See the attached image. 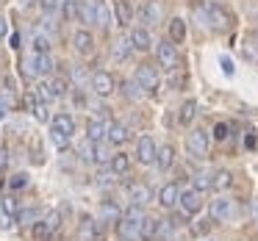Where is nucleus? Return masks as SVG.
<instances>
[{"label": "nucleus", "instance_id": "f257e3e1", "mask_svg": "<svg viewBox=\"0 0 258 241\" xmlns=\"http://www.w3.org/2000/svg\"><path fill=\"white\" fill-rule=\"evenodd\" d=\"M142 222H145L142 205H131L117 222V235L122 241H142Z\"/></svg>", "mask_w": 258, "mask_h": 241}, {"label": "nucleus", "instance_id": "f03ea898", "mask_svg": "<svg viewBox=\"0 0 258 241\" xmlns=\"http://www.w3.org/2000/svg\"><path fill=\"white\" fill-rule=\"evenodd\" d=\"M208 147H211V136H208V130L195 128L189 136H186V150H189L191 158H206Z\"/></svg>", "mask_w": 258, "mask_h": 241}, {"label": "nucleus", "instance_id": "7ed1b4c3", "mask_svg": "<svg viewBox=\"0 0 258 241\" xmlns=\"http://www.w3.org/2000/svg\"><path fill=\"white\" fill-rule=\"evenodd\" d=\"M156 58H158V64H161L164 69H169V72L180 67V53H178V47H175V42H172V39L158 42V47H156Z\"/></svg>", "mask_w": 258, "mask_h": 241}, {"label": "nucleus", "instance_id": "20e7f679", "mask_svg": "<svg viewBox=\"0 0 258 241\" xmlns=\"http://www.w3.org/2000/svg\"><path fill=\"white\" fill-rule=\"evenodd\" d=\"M134 81H136V84H139L145 92H156L158 84H161V78H158V69L153 67V64H139V67H136Z\"/></svg>", "mask_w": 258, "mask_h": 241}, {"label": "nucleus", "instance_id": "39448f33", "mask_svg": "<svg viewBox=\"0 0 258 241\" xmlns=\"http://www.w3.org/2000/svg\"><path fill=\"white\" fill-rule=\"evenodd\" d=\"M81 241H106V224L103 219H84L78 230Z\"/></svg>", "mask_w": 258, "mask_h": 241}, {"label": "nucleus", "instance_id": "423d86ee", "mask_svg": "<svg viewBox=\"0 0 258 241\" xmlns=\"http://www.w3.org/2000/svg\"><path fill=\"white\" fill-rule=\"evenodd\" d=\"M180 213L183 216H195V213H200L203 208V191L197 189H189V191H180Z\"/></svg>", "mask_w": 258, "mask_h": 241}, {"label": "nucleus", "instance_id": "0eeeda50", "mask_svg": "<svg viewBox=\"0 0 258 241\" xmlns=\"http://www.w3.org/2000/svg\"><path fill=\"white\" fill-rule=\"evenodd\" d=\"M139 23L145 25V28L161 23V3H158V0H147V3H142V9H139Z\"/></svg>", "mask_w": 258, "mask_h": 241}, {"label": "nucleus", "instance_id": "6e6552de", "mask_svg": "<svg viewBox=\"0 0 258 241\" xmlns=\"http://www.w3.org/2000/svg\"><path fill=\"white\" fill-rule=\"evenodd\" d=\"M156 155H158L156 141H153L150 136H142L139 144H136V161H139V164H153V161H156Z\"/></svg>", "mask_w": 258, "mask_h": 241}, {"label": "nucleus", "instance_id": "1a4fd4ad", "mask_svg": "<svg viewBox=\"0 0 258 241\" xmlns=\"http://www.w3.org/2000/svg\"><path fill=\"white\" fill-rule=\"evenodd\" d=\"M73 45H75V50H78L81 56H92V53H95V36H92L86 28H81V31L73 34Z\"/></svg>", "mask_w": 258, "mask_h": 241}, {"label": "nucleus", "instance_id": "9d476101", "mask_svg": "<svg viewBox=\"0 0 258 241\" xmlns=\"http://www.w3.org/2000/svg\"><path fill=\"white\" fill-rule=\"evenodd\" d=\"M230 216H233V200L219 197V200L211 202V219L214 222H228Z\"/></svg>", "mask_w": 258, "mask_h": 241}, {"label": "nucleus", "instance_id": "9b49d317", "mask_svg": "<svg viewBox=\"0 0 258 241\" xmlns=\"http://www.w3.org/2000/svg\"><path fill=\"white\" fill-rule=\"evenodd\" d=\"M208 12V23H211V28H217V31H225L230 25V14L225 12L219 3H211V6L206 9Z\"/></svg>", "mask_w": 258, "mask_h": 241}, {"label": "nucleus", "instance_id": "f8f14e48", "mask_svg": "<svg viewBox=\"0 0 258 241\" xmlns=\"http://www.w3.org/2000/svg\"><path fill=\"white\" fill-rule=\"evenodd\" d=\"M92 89H95V95H100V97H108L114 92V78H111V72H95L92 75Z\"/></svg>", "mask_w": 258, "mask_h": 241}, {"label": "nucleus", "instance_id": "ddd939ff", "mask_svg": "<svg viewBox=\"0 0 258 241\" xmlns=\"http://www.w3.org/2000/svg\"><path fill=\"white\" fill-rule=\"evenodd\" d=\"M180 202V189H178V183H167V186H161V191H158V205L161 208H175Z\"/></svg>", "mask_w": 258, "mask_h": 241}, {"label": "nucleus", "instance_id": "4468645a", "mask_svg": "<svg viewBox=\"0 0 258 241\" xmlns=\"http://www.w3.org/2000/svg\"><path fill=\"white\" fill-rule=\"evenodd\" d=\"M86 139L95 141V144H100L103 139H108V122H103V119H89V122H86Z\"/></svg>", "mask_w": 258, "mask_h": 241}, {"label": "nucleus", "instance_id": "2eb2a0df", "mask_svg": "<svg viewBox=\"0 0 258 241\" xmlns=\"http://www.w3.org/2000/svg\"><path fill=\"white\" fill-rule=\"evenodd\" d=\"M128 39H131V45H134V50H139V53H147L153 47V39H150V34H147V28H134L128 34Z\"/></svg>", "mask_w": 258, "mask_h": 241}, {"label": "nucleus", "instance_id": "dca6fc26", "mask_svg": "<svg viewBox=\"0 0 258 241\" xmlns=\"http://www.w3.org/2000/svg\"><path fill=\"white\" fill-rule=\"evenodd\" d=\"M128 194H131V205H142V208H145L147 202L153 200L150 186H145V183H134V186L128 189Z\"/></svg>", "mask_w": 258, "mask_h": 241}, {"label": "nucleus", "instance_id": "f3484780", "mask_svg": "<svg viewBox=\"0 0 258 241\" xmlns=\"http://www.w3.org/2000/svg\"><path fill=\"white\" fill-rule=\"evenodd\" d=\"M175 161V147L172 144H161L158 147V155H156V167L161 169V172H167L169 167H172Z\"/></svg>", "mask_w": 258, "mask_h": 241}, {"label": "nucleus", "instance_id": "a211bd4d", "mask_svg": "<svg viewBox=\"0 0 258 241\" xmlns=\"http://www.w3.org/2000/svg\"><path fill=\"white\" fill-rule=\"evenodd\" d=\"M114 14H117V25H131V20H134V9H131L128 0H117L114 3Z\"/></svg>", "mask_w": 258, "mask_h": 241}, {"label": "nucleus", "instance_id": "6ab92c4d", "mask_svg": "<svg viewBox=\"0 0 258 241\" xmlns=\"http://www.w3.org/2000/svg\"><path fill=\"white\" fill-rule=\"evenodd\" d=\"M131 139V133H128V128L125 125H119V122H111L108 125V144H125V141Z\"/></svg>", "mask_w": 258, "mask_h": 241}, {"label": "nucleus", "instance_id": "aec40b11", "mask_svg": "<svg viewBox=\"0 0 258 241\" xmlns=\"http://www.w3.org/2000/svg\"><path fill=\"white\" fill-rule=\"evenodd\" d=\"M95 17H97V25H100V28H111V23H117V20L111 17V9H108L103 0H95Z\"/></svg>", "mask_w": 258, "mask_h": 241}, {"label": "nucleus", "instance_id": "412c9836", "mask_svg": "<svg viewBox=\"0 0 258 241\" xmlns=\"http://www.w3.org/2000/svg\"><path fill=\"white\" fill-rule=\"evenodd\" d=\"M78 23H97L95 17V0H81L78 3Z\"/></svg>", "mask_w": 258, "mask_h": 241}, {"label": "nucleus", "instance_id": "4be33fe9", "mask_svg": "<svg viewBox=\"0 0 258 241\" xmlns=\"http://www.w3.org/2000/svg\"><path fill=\"white\" fill-rule=\"evenodd\" d=\"M131 50H134L131 39H117L111 45V58H114V61H125V58L131 56Z\"/></svg>", "mask_w": 258, "mask_h": 241}, {"label": "nucleus", "instance_id": "5701e85b", "mask_svg": "<svg viewBox=\"0 0 258 241\" xmlns=\"http://www.w3.org/2000/svg\"><path fill=\"white\" fill-rule=\"evenodd\" d=\"M67 211H70V208H64V205H61V208H53V211H47V213H45V224L53 230V233H56V230L61 227L64 213H67Z\"/></svg>", "mask_w": 258, "mask_h": 241}, {"label": "nucleus", "instance_id": "b1692460", "mask_svg": "<svg viewBox=\"0 0 258 241\" xmlns=\"http://www.w3.org/2000/svg\"><path fill=\"white\" fill-rule=\"evenodd\" d=\"M197 117V100H186L183 106H180V114H178V122L180 125H191Z\"/></svg>", "mask_w": 258, "mask_h": 241}, {"label": "nucleus", "instance_id": "393cba45", "mask_svg": "<svg viewBox=\"0 0 258 241\" xmlns=\"http://www.w3.org/2000/svg\"><path fill=\"white\" fill-rule=\"evenodd\" d=\"M169 39H172L175 45H180V42L186 39V23H183L180 17L169 20Z\"/></svg>", "mask_w": 258, "mask_h": 241}, {"label": "nucleus", "instance_id": "a878e982", "mask_svg": "<svg viewBox=\"0 0 258 241\" xmlns=\"http://www.w3.org/2000/svg\"><path fill=\"white\" fill-rule=\"evenodd\" d=\"M158 222H161V219L145 216V222H142V241H153V238H158Z\"/></svg>", "mask_w": 258, "mask_h": 241}, {"label": "nucleus", "instance_id": "bb28decb", "mask_svg": "<svg viewBox=\"0 0 258 241\" xmlns=\"http://www.w3.org/2000/svg\"><path fill=\"white\" fill-rule=\"evenodd\" d=\"M53 128H58L67 136H73L75 133V119L70 117V114H56V117H53Z\"/></svg>", "mask_w": 258, "mask_h": 241}, {"label": "nucleus", "instance_id": "cd10ccee", "mask_svg": "<svg viewBox=\"0 0 258 241\" xmlns=\"http://www.w3.org/2000/svg\"><path fill=\"white\" fill-rule=\"evenodd\" d=\"M100 219L103 222H119V219H122V213H119V208L114 205V202H103L100 205Z\"/></svg>", "mask_w": 258, "mask_h": 241}, {"label": "nucleus", "instance_id": "c85d7f7f", "mask_svg": "<svg viewBox=\"0 0 258 241\" xmlns=\"http://www.w3.org/2000/svg\"><path fill=\"white\" fill-rule=\"evenodd\" d=\"M230 186H233V175H230L228 169H219V172L214 175V189H217V191H228Z\"/></svg>", "mask_w": 258, "mask_h": 241}, {"label": "nucleus", "instance_id": "c756f323", "mask_svg": "<svg viewBox=\"0 0 258 241\" xmlns=\"http://www.w3.org/2000/svg\"><path fill=\"white\" fill-rule=\"evenodd\" d=\"M36 67H39V75H50L56 61H53L50 53H36Z\"/></svg>", "mask_w": 258, "mask_h": 241}, {"label": "nucleus", "instance_id": "7c9ffc66", "mask_svg": "<svg viewBox=\"0 0 258 241\" xmlns=\"http://www.w3.org/2000/svg\"><path fill=\"white\" fill-rule=\"evenodd\" d=\"M108 167H111L117 175H125V172L131 169V158L125 155V152H117V155L111 158V164H108Z\"/></svg>", "mask_w": 258, "mask_h": 241}, {"label": "nucleus", "instance_id": "2f4dec72", "mask_svg": "<svg viewBox=\"0 0 258 241\" xmlns=\"http://www.w3.org/2000/svg\"><path fill=\"white\" fill-rule=\"evenodd\" d=\"M122 95H125V100H142V86L136 84V81H125L122 84Z\"/></svg>", "mask_w": 258, "mask_h": 241}, {"label": "nucleus", "instance_id": "473e14b6", "mask_svg": "<svg viewBox=\"0 0 258 241\" xmlns=\"http://www.w3.org/2000/svg\"><path fill=\"white\" fill-rule=\"evenodd\" d=\"M75 150H78V155L84 158V161H95V141L84 139V141H78V144H75Z\"/></svg>", "mask_w": 258, "mask_h": 241}, {"label": "nucleus", "instance_id": "72a5a7b5", "mask_svg": "<svg viewBox=\"0 0 258 241\" xmlns=\"http://www.w3.org/2000/svg\"><path fill=\"white\" fill-rule=\"evenodd\" d=\"M195 189H197V191H208V189H214V175H208V172H197V175H195Z\"/></svg>", "mask_w": 258, "mask_h": 241}, {"label": "nucleus", "instance_id": "f704fd0d", "mask_svg": "<svg viewBox=\"0 0 258 241\" xmlns=\"http://www.w3.org/2000/svg\"><path fill=\"white\" fill-rule=\"evenodd\" d=\"M53 230L45 224V219H39V222H34V241H50Z\"/></svg>", "mask_w": 258, "mask_h": 241}, {"label": "nucleus", "instance_id": "c9c22d12", "mask_svg": "<svg viewBox=\"0 0 258 241\" xmlns=\"http://www.w3.org/2000/svg\"><path fill=\"white\" fill-rule=\"evenodd\" d=\"M20 75H25V78H36V75H39L36 58H23V61H20Z\"/></svg>", "mask_w": 258, "mask_h": 241}, {"label": "nucleus", "instance_id": "e433bc0d", "mask_svg": "<svg viewBox=\"0 0 258 241\" xmlns=\"http://www.w3.org/2000/svg\"><path fill=\"white\" fill-rule=\"evenodd\" d=\"M17 222H20V224H34V222H39V208H23V211L17 213Z\"/></svg>", "mask_w": 258, "mask_h": 241}, {"label": "nucleus", "instance_id": "4c0bfd02", "mask_svg": "<svg viewBox=\"0 0 258 241\" xmlns=\"http://www.w3.org/2000/svg\"><path fill=\"white\" fill-rule=\"evenodd\" d=\"M36 100H39V103L56 100V92H53V86H50V84H39V86H36Z\"/></svg>", "mask_w": 258, "mask_h": 241}, {"label": "nucleus", "instance_id": "58836bf2", "mask_svg": "<svg viewBox=\"0 0 258 241\" xmlns=\"http://www.w3.org/2000/svg\"><path fill=\"white\" fill-rule=\"evenodd\" d=\"M50 139H53V144H56L58 150H67L70 147V136L64 133V130H58V128H50Z\"/></svg>", "mask_w": 258, "mask_h": 241}, {"label": "nucleus", "instance_id": "ea45409f", "mask_svg": "<svg viewBox=\"0 0 258 241\" xmlns=\"http://www.w3.org/2000/svg\"><path fill=\"white\" fill-rule=\"evenodd\" d=\"M0 208H6L12 216H17L20 213V205H17V197H12V194H6V197H0Z\"/></svg>", "mask_w": 258, "mask_h": 241}, {"label": "nucleus", "instance_id": "a19ab883", "mask_svg": "<svg viewBox=\"0 0 258 241\" xmlns=\"http://www.w3.org/2000/svg\"><path fill=\"white\" fill-rule=\"evenodd\" d=\"M111 150H108L106 144H95V161L97 164H111Z\"/></svg>", "mask_w": 258, "mask_h": 241}, {"label": "nucleus", "instance_id": "79ce46f5", "mask_svg": "<svg viewBox=\"0 0 258 241\" xmlns=\"http://www.w3.org/2000/svg\"><path fill=\"white\" fill-rule=\"evenodd\" d=\"M114 180H117V172H114L111 167L100 169V175H97V186H108V183H114Z\"/></svg>", "mask_w": 258, "mask_h": 241}, {"label": "nucleus", "instance_id": "37998d69", "mask_svg": "<svg viewBox=\"0 0 258 241\" xmlns=\"http://www.w3.org/2000/svg\"><path fill=\"white\" fill-rule=\"evenodd\" d=\"M50 86H53V92H56V97H61V95H67V92H70V81L67 78H53Z\"/></svg>", "mask_w": 258, "mask_h": 241}, {"label": "nucleus", "instance_id": "c03bdc74", "mask_svg": "<svg viewBox=\"0 0 258 241\" xmlns=\"http://www.w3.org/2000/svg\"><path fill=\"white\" fill-rule=\"evenodd\" d=\"M9 186H12V189H25V186H28V175H25V172H17V175H12V180H9Z\"/></svg>", "mask_w": 258, "mask_h": 241}, {"label": "nucleus", "instance_id": "a18cd8bd", "mask_svg": "<svg viewBox=\"0 0 258 241\" xmlns=\"http://www.w3.org/2000/svg\"><path fill=\"white\" fill-rule=\"evenodd\" d=\"M12 227H14V216L6 208H0V230H12Z\"/></svg>", "mask_w": 258, "mask_h": 241}, {"label": "nucleus", "instance_id": "49530a36", "mask_svg": "<svg viewBox=\"0 0 258 241\" xmlns=\"http://www.w3.org/2000/svg\"><path fill=\"white\" fill-rule=\"evenodd\" d=\"M34 47H36V53H50V42H47V36H36L34 39Z\"/></svg>", "mask_w": 258, "mask_h": 241}, {"label": "nucleus", "instance_id": "de8ad7c7", "mask_svg": "<svg viewBox=\"0 0 258 241\" xmlns=\"http://www.w3.org/2000/svg\"><path fill=\"white\" fill-rule=\"evenodd\" d=\"M34 111H36V119H42V122H47V119H50V111H47V103H36V106H34Z\"/></svg>", "mask_w": 258, "mask_h": 241}, {"label": "nucleus", "instance_id": "09e8293b", "mask_svg": "<svg viewBox=\"0 0 258 241\" xmlns=\"http://www.w3.org/2000/svg\"><path fill=\"white\" fill-rule=\"evenodd\" d=\"M39 6H42V12H45V14H53L58 6H61V0H39Z\"/></svg>", "mask_w": 258, "mask_h": 241}, {"label": "nucleus", "instance_id": "8fccbe9b", "mask_svg": "<svg viewBox=\"0 0 258 241\" xmlns=\"http://www.w3.org/2000/svg\"><path fill=\"white\" fill-rule=\"evenodd\" d=\"M214 136H217L219 141H225V139L230 136V133H228V125H225V122H219L217 128H214Z\"/></svg>", "mask_w": 258, "mask_h": 241}, {"label": "nucleus", "instance_id": "3c124183", "mask_svg": "<svg viewBox=\"0 0 258 241\" xmlns=\"http://www.w3.org/2000/svg\"><path fill=\"white\" fill-rule=\"evenodd\" d=\"M219 64H222L225 75H233V61H230V58H219Z\"/></svg>", "mask_w": 258, "mask_h": 241}, {"label": "nucleus", "instance_id": "603ef678", "mask_svg": "<svg viewBox=\"0 0 258 241\" xmlns=\"http://www.w3.org/2000/svg\"><path fill=\"white\" fill-rule=\"evenodd\" d=\"M208 227H211L208 222H200V224H195V233H197V235H203V233H208Z\"/></svg>", "mask_w": 258, "mask_h": 241}, {"label": "nucleus", "instance_id": "864d4df0", "mask_svg": "<svg viewBox=\"0 0 258 241\" xmlns=\"http://www.w3.org/2000/svg\"><path fill=\"white\" fill-rule=\"evenodd\" d=\"M9 36V23L6 20H0V39H6Z\"/></svg>", "mask_w": 258, "mask_h": 241}, {"label": "nucleus", "instance_id": "5fc2aeb1", "mask_svg": "<svg viewBox=\"0 0 258 241\" xmlns=\"http://www.w3.org/2000/svg\"><path fill=\"white\" fill-rule=\"evenodd\" d=\"M73 78H75V81H81V84H84V81H86V72H84V69H81V67H75Z\"/></svg>", "mask_w": 258, "mask_h": 241}, {"label": "nucleus", "instance_id": "6e6d98bb", "mask_svg": "<svg viewBox=\"0 0 258 241\" xmlns=\"http://www.w3.org/2000/svg\"><path fill=\"white\" fill-rule=\"evenodd\" d=\"M6 161H9V155H6V147L0 144V169L6 167Z\"/></svg>", "mask_w": 258, "mask_h": 241}, {"label": "nucleus", "instance_id": "4d7b16f0", "mask_svg": "<svg viewBox=\"0 0 258 241\" xmlns=\"http://www.w3.org/2000/svg\"><path fill=\"white\" fill-rule=\"evenodd\" d=\"M252 213H255V222H258V200H255V205H252Z\"/></svg>", "mask_w": 258, "mask_h": 241}, {"label": "nucleus", "instance_id": "13d9d810", "mask_svg": "<svg viewBox=\"0 0 258 241\" xmlns=\"http://www.w3.org/2000/svg\"><path fill=\"white\" fill-rule=\"evenodd\" d=\"M0 78H3V72H0Z\"/></svg>", "mask_w": 258, "mask_h": 241}, {"label": "nucleus", "instance_id": "bf43d9fd", "mask_svg": "<svg viewBox=\"0 0 258 241\" xmlns=\"http://www.w3.org/2000/svg\"><path fill=\"white\" fill-rule=\"evenodd\" d=\"M61 3H67V0H61Z\"/></svg>", "mask_w": 258, "mask_h": 241}, {"label": "nucleus", "instance_id": "052dcab7", "mask_svg": "<svg viewBox=\"0 0 258 241\" xmlns=\"http://www.w3.org/2000/svg\"><path fill=\"white\" fill-rule=\"evenodd\" d=\"M206 241H211V238H206Z\"/></svg>", "mask_w": 258, "mask_h": 241}]
</instances>
